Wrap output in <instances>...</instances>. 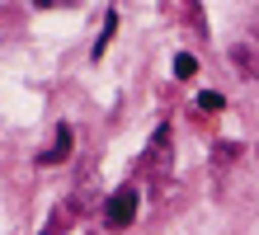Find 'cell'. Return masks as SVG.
<instances>
[{
  "mask_svg": "<svg viewBox=\"0 0 259 235\" xmlns=\"http://www.w3.org/2000/svg\"><path fill=\"white\" fill-rule=\"evenodd\" d=\"M104 216H109V226H113V230L132 226V216H137V193H132V188L113 193V198H109V207H104Z\"/></svg>",
  "mask_w": 259,
  "mask_h": 235,
  "instance_id": "obj_1",
  "label": "cell"
},
{
  "mask_svg": "<svg viewBox=\"0 0 259 235\" xmlns=\"http://www.w3.org/2000/svg\"><path fill=\"white\" fill-rule=\"evenodd\" d=\"M198 108H207V113H217V108H226V99H222L217 89H203V94H198Z\"/></svg>",
  "mask_w": 259,
  "mask_h": 235,
  "instance_id": "obj_6",
  "label": "cell"
},
{
  "mask_svg": "<svg viewBox=\"0 0 259 235\" xmlns=\"http://www.w3.org/2000/svg\"><path fill=\"white\" fill-rule=\"evenodd\" d=\"M71 127H66V122H62V127H57V136H52V151H42L38 155V165H62L66 160V155H71Z\"/></svg>",
  "mask_w": 259,
  "mask_h": 235,
  "instance_id": "obj_3",
  "label": "cell"
},
{
  "mask_svg": "<svg viewBox=\"0 0 259 235\" xmlns=\"http://www.w3.org/2000/svg\"><path fill=\"white\" fill-rule=\"evenodd\" d=\"M113 28H118V10H109V14H104V33H99V42H95V57L104 52V47H109V38H113Z\"/></svg>",
  "mask_w": 259,
  "mask_h": 235,
  "instance_id": "obj_4",
  "label": "cell"
},
{
  "mask_svg": "<svg viewBox=\"0 0 259 235\" xmlns=\"http://www.w3.org/2000/svg\"><path fill=\"white\" fill-rule=\"evenodd\" d=\"M236 155H240V146H231V141H222V146H217V160H222V165L236 160Z\"/></svg>",
  "mask_w": 259,
  "mask_h": 235,
  "instance_id": "obj_7",
  "label": "cell"
},
{
  "mask_svg": "<svg viewBox=\"0 0 259 235\" xmlns=\"http://www.w3.org/2000/svg\"><path fill=\"white\" fill-rule=\"evenodd\" d=\"M231 66L245 71L250 80H259V42H236L231 47Z\"/></svg>",
  "mask_w": 259,
  "mask_h": 235,
  "instance_id": "obj_2",
  "label": "cell"
},
{
  "mask_svg": "<svg viewBox=\"0 0 259 235\" xmlns=\"http://www.w3.org/2000/svg\"><path fill=\"white\" fill-rule=\"evenodd\" d=\"M42 235H52V230H42Z\"/></svg>",
  "mask_w": 259,
  "mask_h": 235,
  "instance_id": "obj_8",
  "label": "cell"
},
{
  "mask_svg": "<svg viewBox=\"0 0 259 235\" xmlns=\"http://www.w3.org/2000/svg\"><path fill=\"white\" fill-rule=\"evenodd\" d=\"M175 75H179V80H189V75H198V57L179 52V57H175Z\"/></svg>",
  "mask_w": 259,
  "mask_h": 235,
  "instance_id": "obj_5",
  "label": "cell"
}]
</instances>
